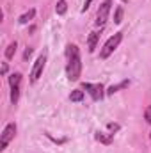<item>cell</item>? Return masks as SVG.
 <instances>
[{"label": "cell", "instance_id": "15", "mask_svg": "<svg viewBox=\"0 0 151 153\" xmlns=\"http://www.w3.org/2000/svg\"><path fill=\"white\" fill-rule=\"evenodd\" d=\"M18 98H20V85L11 87V102H13V103H16V102H18Z\"/></svg>", "mask_w": 151, "mask_h": 153}, {"label": "cell", "instance_id": "5", "mask_svg": "<svg viewBox=\"0 0 151 153\" xmlns=\"http://www.w3.org/2000/svg\"><path fill=\"white\" fill-rule=\"evenodd\" d=\"M82 87L91 94V98H93L94 102H98V100L103 98V85H101V84H89V82H85Z\"/></svg>", "mask_w": 151, "mask_h": 153}, {"label": "cell", "instance_id": "13", "mask_svg": "<svg viewBox=\"0 0 151 153\" xmlns=\"http://www.w3.org/2000/svg\"><path fill=\"white\" fill-rule=\"evenodd\" d=\"M20 82H21V75H20V73H13V75L9 76V84H11V87L20 85Z\"/></svg>", "mask_w": 151, "mask_h": 153}, {"label": "cell", "instance_id": "19", "mask_svg": "<svg viewBox=\"0 0 151 153\" xmlns=\"http://www.w3.org/2000/svg\"><path fill=\"white\" fill-rule=\"evenodd\" d=\"M30 55H32V48H27V50H25V53H23V57H25V59H29Z\"/></svg>", "mask_w": 151, "mask_h": 153}, {"label": "cell", "instance_id": "12", "mask_svg": "<svg viewBox=\"0 0 151 153\" xmlns=\"http://www.w3.org/2000/svg\"><path fill=\"white\" fill-rule=\"evenodd\" d=\"M70 100H71V102H82V100H84V91L75 89V91L70 94Z\"/></svg>", "mask_w": 151, "mask_h": 153}, {"label": "cell", "instance_id": "21", "mask_svg": "<svg viewBox=\"0 0 151 153\" xmlns=\"http://www.w3.org/2000/svg\"><path fill=\"white\" fill-rule=\"evenodd\" d=\"M2 73H4V75L7 73V62H4V66H2Z\"/></svg>", "mask_w": 151, "mask_h": 153}, {"label": "cell", "instance_id": "2", "mask_svg": "<svg viewBox=\"0 0 151 153\" xmlns=\"http://www.w3.org/2000/svg\"><path fill=\"white\" fill-rule=\"evenodd\" d=\"M121 41H123V34H121V32H115L112 38H110L107 43H105V45H103V48L100 50V57H101V59H107V57L112 53L114 50L119 46V43H121Z\"/></svg>", "mask_w": 151, "mask_h": 153}, {"label": "cell", "instance_id": "18", "mask_svg": "<svg viewBox=\"0 0 151 153\" xmlns=\"http://www.w3.org/2000/svg\"><path fill=\"white\" fill-rule=\"evenodd\" d=\"M107 126H109L110 132H117V130H119V125H117V123H109Z\"/></svg>", "mask_w": 151, "mask_h": 153}, {"label": "cell", "instance_id": "7", "mask_svg": "<svg viewBox=\"0 0 151 153\" xmlns=\"http://www.w3.org/2000/svg\"><path fill=\"white\" fill-rule=\"evenodd\" d=\"M94 139H96L98 143L105 144V146L112 144V135H107V134H101V132H96V134H94Z\"/></svg>", "mask_w": 151, "mask_h": 153}, {"label": "cell", "instance_id": "17", "mask_svg": "<svg viewBox=\"0 0 151 153\" xmlns=\"http://www.w3.org/2000/svg\"><path fill=\"white\" fill-rule=\"evenodd\" d=\"M144 119H146L148 123H151V105L146 109V112H144Z\"/></svg>", "mask_w": 151, "mask_h": 153}, {"label": "cell", "instance_id": "6", "mask_svg": "<svg viewBox=\"0 0 151 153\" xmlns=\"http://www.w3.org/2000/svg\"><path fill=\"white\" fill-rule=\"evenodd\" d=\"M44 64H46V55L43 53L41 57H38V61L34 62V68H32V71H30V80L32 82H36L41 73H43V70H44Z\"/></svg>", "mask_w": 151, "mask_h": 153}, {"label": "cell", "instance_id": "1", "mask_svg": "<svg viewBox=\"0 0 151 153\" xmlns=\"http://www.w3.org/2000/svg\"><path fill=\"white\" fill-rule=\"evenodd\" d=\"M66 55H68V66H66V73L70 80H78L80 71H82V62H80V52L76 45H68L66 46Z\"/></svg>", "mask_w": 151, "mask_h": 153}, {"label": "cell", "instance_id": "16", "mask_svg": "<svg viewBox=\"0 0 151 153\" xmlns=\"http://www.w3.org/2000/svg\"><path fill=\"white\" fill-rule=\"evenodd\" d=\"M123 13H124V11H123V7L119 5V7L115 9V14H114V22H115V23H121V22H123Z\"/></svg>", "mask_w": 151, "mask_h": 153}, {"label": "cell", "instance_id": "9", "mask_svg": "<svg viewBox=\"0 0 151 153\" xmlns=\"http://www.w3.org/2000/svg\"><path fill=\"white\" fill-rule=\"evenodd\" d=\"M128 85H130V80H124V82H121V84H117V85H110L109 91H107V94H114V93H117L119 89H124V87H128Z\"/></svg>", "mask_w": 151, "mask_h": 153}, {"label": "cell", "instance_id": "10", "mask_svg": "<svg viewBox=\"0 0 151 153\" xmlns=\"http://www.w3.org/2000/svg\"><path fill=\"white\" fill-rule=\"evenodd\" d=\"M34 16H36V9H30L29 13H25V14H21V16H20V23H29Z\"/></svg>", "mask_w": 151, "mask_h": 153}, {"label": "cell", "instance_id": "4", "mask_svg": "<svg viewBox=\"0 0 151 153\" xmlns=\"http://www.w3.org/2000/svg\"><path fill=\"white\" fill-rule=\"evenodd\" d=\"M14 134H16V125H14V123H9V125L4 128V132H2V137H0V150H5V148H7V144L11 143V139L14 137Z\"/></svg>", "mask_w": 151, "mask_h": 153}, {"label": "cell", "instance_id": "20", "mask_svg": "<svg viewBox=\"0 0 151 153\" xmlns=\"http://www.w3.org/2000/svg\"><path fill=\"white\" fill-rule=\"evenodd\" d=\"M91 2H93V0H85V2H84V7H82V11H87V9H89V5H91Z\"/></svg>", "mask_w": 151, "mask_h": 153}, {"label": "cell", "instance_id": "11", "mask_svg": "<svg viewBox=\"0 0 151 153\" xmlns=\"http://www.w3.org/2000/svg\"><path fill=\"white\" fill-rule=\"evenodd\" d=\"M66 11H68V4H66V0H59L57 5H55V13H57V14H64Z\"/></svg>", "mask_w": 151, "mask_h": 153}, {"label": "cell", "instance_id": "8", "mask_svg": "<svg viewBox=\"0 0 151 153\" xmlns=\"http://www.w3.org/2000/svg\"><path fill=\"white\" fill-rule=\"evenodd\" d=\"M100 32H91V36H89V41H87V46H89V52H94V48H96V45H98V41H100Z\"/></svg>", "mask_w": 151, "mask_h": 153}, {"label": "cell", "instance_id": "14", "mask_svg": "<svg viewBox=\"0 0 151 153\" xmlns=\"http://www.w3.org/2000/svg\"><path fill=\"white\" fill-rule=\"evenodd\" d=\"M14 53H16V41H14V43H11V45L7 46V50H5V57H7V59H13V57H14Z\"/></svg>", "mask_w": 151, "mask_h": 153}, {"label": "cell", "instance_id": "3", "mask_svg": "<svg viewBox=\"0 0 151 153\" xmlns=\"http://www.w3.org/2000/svg\"><path fill=\"white\" fill-rule=\"evenodd\" d=\"M110 5H112V0H105V2L100 5V9H98V14H96V25H98V27L105 25V22L109 20Z\"/></svg>", "mask_w": 151, "mask_h": 153}]
</instances>
